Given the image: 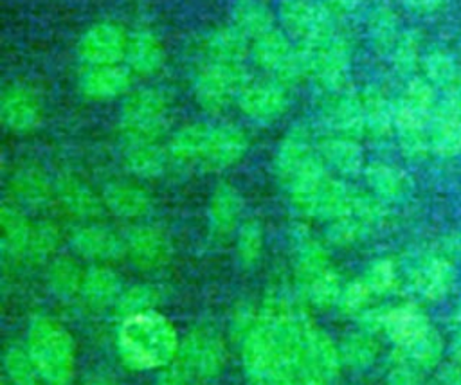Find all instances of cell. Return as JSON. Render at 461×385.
I'll return each instance as SVG.
<instances>
[{
    "label": "cell",
    "mask_w": 461,
    "mask_h": 385,
    "mask_svg": "<svg viewBox=\"0 0 461 385\" xmlns=\"http://www.w3.org/2000/svg\"><path fill=\"white\" fill-rule=\"evenodd\" d=\"M122 362L135 371L167 365L180 351L175 326L158 311L149 309L124 317L117 331Z\"/></svg>",
    "instance_id": "1"
},
{
    "label": "cell",
    "mask_w": 461,
    "mask_h": 385,
    "mask_svg": "<svg viewBox=\"0 0 461 385\" xmlns=\"http://www.w3.org/2000/svg\"><path fill=\"white\" fill-rule=\"evenodd\" d=\"M27 351L45 385H68L74 376L76 349L70 333L52 317L32 320Z\"/></svg>",
    "instance_id": "2"
},
{
    "label": "cell",
    "mask_w": 461,
    "mask_h": 385,
    "mask_svg": "<svg viewBox=\"0 0 461 385\" xmlns=\"http://www.w3.org/2000/svg\"><path fill=\"white\" fill-rule=\"evenodd\" d=\"M436 106L432 85L427 79L412 77L394 104V130L407 157L420 158L430 148L429 126Z\"/></svg>",
    "instance_id": "3"
},
{
    "label": "cell",
    "mask_w": 461,
    "mask_h": 385,
    "mask_svg": "<svg viewBox=\"0 0 461 385\" xmlns=\"http://www.w3.org/2000/svg\"><path fill=\"white\" fill-rule=\"evenodd\" d=\"M169 103L160 90L142 88L122 103L121 133L126 144L157 142L167 128Z\"/></svg>",
    "instance_id": "4"
},
{
    "label": "cell",
    "mask_w": 461,
    "mask_h": 385,
    "mask_svg": "<svg viewBox=\"0 0 461 385\" xmlns=\"http://www.w3.org/2000/svg\"><path fill=\"white\" fill-rule=\"evenodd\" d=\"M250 76L245 65H223L203 61L193 79V90L198 104L207 112H221L230 99L249 85Z\"/></svg>",
    "instance_id": "5"
},
{
    "label": "cell",
    "mask_w": 461,
    "mask_h": 385,
    "mask_svg": "<svg viewBox=\"0 0 461 385\" xmlns=\"http://www.w3.org/2000/svg\"><path fill=\"white\" fill-rule=\"evenodd\" d=\"M252 56L256 63L263 70L270 72L274 81H277L285 88L306 77V68L295 43L286 32L279 29H272L254 40Z\"/></svg>",
    "instance_id": "6"
},
{
    "label": "cell",
    "mask_w": 461,
    "mask_h": 385,
    "mask_svg": "<svg viewBox=\"0 0 461 385\" xmlns=\"http://www.w3.org/2000/svg\"><path fill=\"white\" fill-rule=\"evenodd\" d=\"M277 16L294 43H308L339 31L331 11L317 0H279Z\"/></svg>",
    "instance_id": "7"
},
{
    "label": "cell",
    "mask_w": 461,
    "mask_h": 385,
    "mask_svg": "<svg viewBox=\"0 0 461 385\" xmlns=\"http://www.w3.org/2000/svg\"><path fill=\"white\" fill-rule=\"evenodd\" d=\"M178 354L187 376L211 380L223 369L225 344L214 329L198 326L187 333L184 342H180Z\"/></svg>",
    "instance_id": "8"
},
{
    "label": "cell",
    "mask_w": 461,
    "mask_h": 385,
    "mask_svg": "<svg viewBox=\"0 0 461 385\" xmlns=\"http://www.w3.org/2000/svg\"><path fill=\"white\" fill-rule=\"evenodd\" d=\"M240 338H241V363L249 381L252 385H267L274 369L286 360L277 353L274 338L265 327V324L259 320V315L256 322Z\"/></svg>",
    "instance_id": "9"
},
{
    "label": "cell",
    "mask_w": 461,
    "mask_h": 385,
    "mask_svg": "<svg viewBox=\"0 0 461 385\" xmlns=\"http://www.w3.org/2000/svg\"><path fill=\"white\" fill-rule=\"evenodd\" d=\"M130 36L119 23L99 22L88 27L77 41V58L88 67L115 65L126 58Z\"/></svg>",
    "instance_id": "10"
},
{
    "label": "cell",
    "mask_w": 461,
    "mask_h": 385,
    "mask_svg": "<svg viewBox=\"0 0 461 385\" xmlns=\"http://www.w3.org/2000/svg\"><path fill=\"white\" fill-rule=\"evenodd\" d=\"M430 149L439 157L461 153V88L447 92L429 126Z\"/></svg>",
    "instance_id": "11"
},
{
    "label": "cell",
    "mask_w": 461,
    "mask_h": 385,
    "mask_svg": "<svg viewBox=\"0 0 461 385\" xmlns=\"http://www.w3.org/2000/svg\"><path fill=\"white\" fill-rule=\"evenodd\" d=\"M322 117L335 135L358 139L366 133L360 95L351 85L322 94Z\"/></svg>",
    "instance_id": "12"
},
{
    "label": "cell",
    "mask_w": 461,
    "mask_h": 385,
    "mask_svg": "<svg viewBox=\"0 0 461 385\" xmlns=\"http://www.w3.org/2000/svg\"><path fill=\"white\" fill-rule=\"evenodd\" d=\"M317 157H319V153L313 148L312 135H310L308 128L303 124L294 126L283 137V140L279 142V148L276 151L274 167H276V176L281 182V185H285L288 189L290 184L299 176V173L303 169H306Z\"/></svg>",
    "instance_id": "13"
},
{
    "label": "cell",
    "mask_w": 461,
    "mask_h": 385,
    "mask_svg": "<svg viewBox=\"0 0 461 385\" xmlns=\"http://www.w3.org/2000/svg\"><path fill=\"white\" fill-rule=\"evenodd\" d=\"M236 103L240 110L252 121L270 122L279 119L286 106V88L277 81H249V85L238 94Z\"/></svg>",
    "instance_id": "14"
},
{
    "label": "cell",
    "mask_w": 461,
    "mask_h": 385,
    "mask_svg": "<svg viewBox=\"0 0 461 385\" xmlns=\"http://www.w3.org/2000/svg\"><path fill=\"white\" fill-rule=\"evenodd\" d=\"M0 117L7 130L29 133L41 121V103L32 88L25 85H9L2 92Z\"/></svg>",
    "instance_id": "15"
},
{
    "label": "cell",
    "mask_w": 461,
    "mask_h": 385,
    "mask_svg": "<svg viewBox=\"0 0 461 385\" xmlns=\"http://www.w3.org/2000/svg\"><path fill=\"white\" fill-rule=\"evenodd\" d=\"M126 254L140 270L162 268L173 254L166 232L153 225L133 227L126 237Z\"/></svg>",
    "instance_id": "16"
},
{
    "label": "cell",
    "mask_w": 461,
    "mask_h": 385,
    "mask_svg": "<svg viewBox=\"0 0 461 385\" xmlns=\"http://www.w3.org/2000/svg\"><path fill=\"white\" fill-rule=\"evenodd\" d=\"M249 149L247 135L232 126V124H220L211 128V135L207 140L205 155L202 160V167L209 171L227 169L238 164Z\"/></svg>",
    "instance_id": "17"
},
{
    "label": "cell",
    "mask_w": 461,
    "mask_h": 385,
    "mask_svg": "<svg viewBox=\"0 0 461 385\" xmlns=\"http://www.w3.org/2000/svg\"><path fill=\"white\" fill-rule=\"evenodd\" d=\"M340 367L339 345L312 322L304 333V374H317L330 381L340 374Z\"/></svg>",
    "instance_id": "18"
},
{
    "label": "cell",
    "mask_w": 461,
    "mask_h": 385,
    "mask_svg": "<svg viewBox=\"0 0 461 385\" xmlns=\"http://www.w3.org/2000/svg\"><path fill=\"white\" fill-rule=\"evenodd\" d=\"M74 252L86 259L112 261L126 254V239L101 225H81L70 236Z\"/></svg>",
    "instance_id": "19"
},
{
    "label": "cell",
    "mask_w": 461,
    "mask_h": 385,
    "mask_svg": "<svg viewBox=\"0 0 461 385\" xmlns=\"http://www.w3.org/2000/svg\"><path fill=\"white\" fill-rule=\"evenodd\" d=\"M130 83H131V70L128 67L121 63L97 65V67H88L83 72L79 79V88L86 97L104 101V99H113L124 94Z\"/></svg>",
    "instance_id": "20"
},
{
    "label": "cell",
    "mask_w": 461,
    "mask_h": 385,
    "mask_svg": "<svg viewBox=\"0 0 461 385\" xmlns=\"http://www.w3.org/2000/svg\"><path fill=\"white\" fill-rule=\"evenodd\" d=\"M429 318L414 306H396L387 308L384 331L398 351L409 349L416 340H420L430 329Z\"/></svg>",
    "instance_id": "21"
},
{
    "label": "cell",
    "mask_w": 461,
    "mask_h": 385,
    "mask_svg": "<svg viewBox=\"0 0 461 385\" xmlns=\"http://www.w3.org/2000/svg\"><path fill=\"white\" fill-rule=\"evenodd\" d=\"M252 43L232 25L220 27L209 32L203 40V61L223 63V65H245Z\"/></svg>",
    "instance_id": "22"
},
{
    "label": "cell",
    "mask_w": 461,
    "mask_h": 385,
    "mask_svg": "<svg viewBox=\"0 0 461 385\" xmlns=\"http://www.w3.org/2000/svg\"><path fill=\"white\" fill-rule=\"evenodd\" d=\"M56 196L61 207L79 218V219H94L101 214L103 198H99L83 180L74 175H63L56 180Z\"/></svg>",
    "instance_id": "23"
},
{
    "label": "cell",
    "mask_w": 461,
    "mask_h": 385,
    "mask_svg": "<svg viewBox=\"0 0 461 385\" xmlns=\"http://www.w3.org/2000/svg\"><path fill=\"white\" fill-rule=\"evenodd\" d=\"M317 153L333 171L344 176H355L364 171V151L357 139L342 137V135H330L324 137L319 146Z\"/></svg>",
    "instance_id": "24"
},
{
    "label": "cell",
    "mask_w": 461,
    "mask_h": 385,
    "mask_svg": "<svg viewBox=\"0 0 461 385\" xmlns=\"http://www.w3.org/2000/svg\"><path fill=\"white\" fill-rule=\"evenodd\" d=\"M243 210V200L238 189L230 184H220L209 200V225L212 234L225 237L236 230Z\"/></svg>",
    "instance_id": "25"
},
{
    "label": "cell",
    "mask_w": 461,
    "mask_h": 385,
    "mask_svg": "<svg viewBox=\"0 0 461 385\" xmlns=\"http://www.w3.org/2000/svg\"><path fill=\"white\" fill-rule=\"evenodd\" d=\"M366 182L375 196L384 201H400L412 191L411 176L387 162H371L364 169Z\"/></svg>",
    "instance_id": "26"
},
{
    "label": "cell",
    "mask_w": 461,
    "mask_h": 385,
    "mask_svg": "<svg viewBox=\"0 0 461 385\" xmlns=\"http://www.w3.org/2000/svg\"><path fill=\"white\" fill-rule=\"evenodd\" d=\"M412 286L414 290L429 299L438 300L448 293L456 281L454 266L443 257H427L412 270Z\"/></svg>",
    "instance_id": "27"
},
{
    "label": "cell",
    "mask_w": 461,
    "mask_h": 385,
    "mask_svg": "<svg viewBox=\"0 0 461 385\" xmlns=\"http://www.w3.org/2000/svg\"><path fill=\"white\" fill-rule=\"evenodd\" d=\"M101 198L110 212L124 219H135L144 216L151 205L148 192L130 182H110L103 189Z\"/></svg>",
    "instance_id": "28"
},
{
    "label": "cell",
    "mask_w": 461,
    "mask_h": 385,
    "mask_svg": "<svg viewBox=\"0 0 461 385\" xmlns=\"http://www.w3.org/2000/svg\"><path fill=\"white\" fill-rule=\"evenodd\" d=\"M124 59L131 72H137L140 76H149L162 67L166 59V52H164L162 41L151 31L140 29L130 34Z\"/></svg>",
    "instance_id": "29"
},
{
    "label": "cell",
    "mask_w": 461,
    "mask_h": 385,
    "mask_svg": "<svg viewBox=\"0 0 461 385\" xmlns=\"http://www.w3.org/2000/svg\"><path fill=\"white\" fill-rule=\"evenodd\" d=\"M211 128L212 126L203 122H194L180 128L169 140V158L182 166H202Z\"/></svg>",
    "instance_id": "30"
},
{
    "label": "cell",
    "mask_w": 461,
    "mask_h": 385,
    "mask_svg": "<svg viewBox=\"0 0 461 385\" xmlns=\"http://www.w3.org/2000/svg\"><path fill=\"white\" fill-rule=\"evenodd\" d=\"M11 191L18 201L29 207H40L50 200L56 192V185L41 167L23 166L13 175Z\"/></svg>",
    "instance_id": "31"
},
{
    "label": "cell",
    "mask_w": 461,
    "mask_h": 385,
    "mask_svg": "<svg viewBox=\"0 0 461 385\" xmlns=\"http://www.w3.org/2000/svg\"><path fill=\"white\" fill-rule=\"evenodd\" d=\"M121 293V277L113 270L106 266H94L85 272L81 297L86 306L104 309L117 304Z\"/></svg>",
    "instance_id": "32"
},
{
    "label": "cell",
    "mask_w": 461,
    "mask_h": 385,
    "mask_svg": "<svg viewBox=\"0 0 461 385\" xmlns=\"http://www.w3.org/2000/svg\"><path fill=\"white\" fill-rule=\"evenodd\" d=\"M0 227L4 259L18 261L25 257L32 225L27 221L23 212L18 210L14 205L4 203L0 209Z\"/></svg>",
    "instance_id": "33"
},
{
    "label": "cell",
    "mask_w": 461,
    "mask_h": 385,
    "mask_svg": "<svg viewBox=\"0 0 461 385\" xmlns=\"http://www.w3.org/2000/svg\"><path fill=\"white\" fill-rule=\"evenodd\" d=\"M122 160L131 175L139 178H157L166 171L169 151L158 146V142H135L126 144Z\"/></svg>",
    "instance_id": "34"
},
{
    "label": "cell",
    "mask_w": 461,
    "mask_h": 385,
    "mask_svg": "<svg viewBox=\"0 0 461 385\" xmlns=\"http://www.w3.org/2000/svg\"><path fill=\"white\" fill-rule=\"evenodd\" d=\"M358 95L366 121V133H371L373 137L389 135L394 128V104L376 86H366Z\"/></svg>",
    "instance_id": "35"
},
{
    "label": "cell",
    "mask_w": 461,
    "mask_h": 385,
    "mask_svg": "<svg viewBox=\"0 0 461 385\" xmlns=\"http://www.w3.org/2000/svg\"><path fill=\"white\" fill-rule=\"evenodd\" d=\"M230 25L249 41L258 40L274 27V16L261 0H236L230 11Z\"/></svg>",
    "instance_id": "36"
},
{
    "label": "cell",
    "mask_w": 461,
    "mask_h": 385,
    "mask_svg": "<svg viewBox=\"0 0 461 385\" xmlns=\"http://www.w3.org/2000/svg\"><path fill=\"white\" fill-rule=\"evenodd\" d=\"M328 268H331V263L324 246L312 237H301L295 254V277L299 288L306 286Z\"/></svg>",
    "instance_id": "37"
},
{
    "label": "cell",
    "mask_w": 461,
    "mask_h": 385,
    "mask_svg": "<svg viewBox=\"0 0 461 385\" xmlns=\"http://www.w3.org/2000/svg\"><path fill=\"white\" fill-rule=\"evenodd\" d=\"M367 32L373 47L378 52L391 54L402 34L396 13L389 5H376L367 18Z\"/></svg>",
    "instance_id": "38"
},
{
    "label": "cell",
    "mask_w": 461,
    "mask_h": 385,
    "mask_svg": "<svg viewBox=\"0 0 461 385\" xmlns=\"http://www.w3.org/2000/svg\"><path fill=\"white\" fill-rule=\"evenodd\" d=\"M47 279L50 290L58 297L70 299L76 293H81L85 272L72 257H56L49 266Z\"/></svg>",
    "instance_id": "39"
},
{
    "label": "cell",
    "mask_w": 461,
    "mask_h": 385,
    "mask_svg": "<svg viewBox=\"0 0 461 385\" xmlns=\"http://www.w3.org/2000/svg\"><path fill=\"white\" fill-rule=\"evenodd\" d=\"M339 351H340V358H342L344 365L362 371V369H367L375 362V358L378 354V345L373 340L371 333L362 329V331L348 333L342 338Z\"/></svg>",
    "instance_id": "40"
},
{
    "label": "cell",
    "mask_w": 461,
    "mask_h": 385,
    "mask_svg": "<svg viewBox=\"0 0 461 385\" xmlns=\"http://www.w3.org/2000/svg\"><path fill=\"white\" fill-rule=\"evenodd\" d=\"M425 76L430 85L441 86L445 90L461 88V68L456 59L445 50H432L423 59Z\"/></svg>",
    "instance_id": "41"
},
{
    "label": "cell",
    "mask_w": 461,
    "mask_h": 385,
    "mask_svg": "<svg viewBox=\"0 0 461 385\" xmlns=\"http://www.w3.org/2000/svg\"><path fill=\"white\" fill-rule=\"evenodd\" d=\"M342 290L344 288L340 275L333 266L301 288L303 295L317 308H330L333 304H339Z\"/></svg>",
    "instance_id": "42"
},
{
    "label": "cell",
    "mask_w": 461,
    "mask_h": 385,
    "mask_svg": "<svg viewBox=\"0 0 461 385\" xmlns=\"http://www.w3.org/2000/svg\"><path fill=\"white\" fill-rule=\"evenodd\" d=\"M373 228L362 221L351 210H344L340 216L328 221L326 236L337 246H349L357 241H362Z\"/></svg>",
    "instance_id": "43"
},
{
    "label": "cell",
    "mask_w": 461,
    "mask_h": 385,
    "mask_svg": "<svg viewBox=\"0 0 461 385\" xmlns=\"http://www.w3.org/2000/svg\"><path fill=\"white\" fill-rule=\"evenodd\" d=\"M4 367L11 385H45L27 349L9 347L4 354Z\"/></svg>",
    "instance_id": "44"
},
{
    "label": "cell",
    "mask_w": 461,
    "mask_h": 385,
    "mask_svg": "<svg viewBox=\"0 0 461 385\" xmlns=\"http://www.w3.org/2000/svg\"><path fill=\"white\" fill-rule=\"evenodd\" d=\"M59 230L52 221H40L32 225L25 257L32 263L47 261L58 248Z\"/></svg>",
    "instance_id": "45"
},
{
    "label": "cell",
    "mask_w": 461,
    "mask_h": 385,
    "mask_svg": "<svg viewBox=\"0 0 461 385\" xmlns=\"http://www.w3.org/2000/svg\"><path fill=\"white\" fill-rule=\"evenodd\" d=\"M443 353V342L441 336L436 333L434 327H430L420 340H416L409 349L400 351L403 358L412 362L416 367L430 369L438 365Z\"/></svg>",
    "instance_id": "46"
},
{
    "label": "cell",
    "mask_w": 461,
    "mask_h": 385,
    "mask_svg": "<svg viewBox=\"0 0 461 385\" xmlns=\"http://www.w3.org/2000/svg\"><path fill=\"white\" fill-rule=\"evenodd\" d=\"M263 252V228L256 219H249L238 228L236 254L243 266H252L258 263Z\"/></svg>",
    "instance_id": "47"
},
{
    "label": "cell",
    "mask_w": 461,
    "mask_h": 385,
    "mask_svg": "<svg viewBox=\"0 0 461 385\" xmlns=\"http://www.w3.org/2000/svg\"><path fill=\"white\" fill-rule=\"evenodd\" d=\"M160 300V293L148 284H135L121 293L117 300V309L122 317H130L135 313L149 311Z\"/></svg>",
    "instance_id": "48"
},
{
    "label": "cell",
    "mask_w": 461,
    "mask_h": 385,
    "mask_svg": "<svg viewBox=\"0 0 461 385\" xmlns=\"http://www.w3.org/2000/svg\"><path fill=\"white\" fill-rule=\"evenodd\" d=\"M420 59V36L414 31H403L391 50L393 67L402 74H411Z\"/></svg>",
    "instance_id": "49"
},
{
    "label": "cell",
    "mask_w": 461,
    "mask_h": 385,
    "mask_svg": "<svg viewBox=\"0 0 461 385\" xmlns=\"http://www.w3.org/2000/svg\"><path fill=\"white\" fill-rule=\"evenodd\" d=\"M373 295L375 293L371 291V288L364 277L355 279L348 286H344L340 300H339V308L348 315H357V313L360 315L367 309V304Z\"/></svg>",
    "instance_id": "50"
},
{
    "label": "cell",
    "mask_w": 461,
    "mask_h": 385,
    "mask_svg": "<svg viewBox=\"0 0 461 385\" xmlns=\"http://www.w3.org/2000/svg\"><path fill=\"white\" fill-rule=\"evenodd\" d=\"M364 279L375 295L387 293L389 290H393V286L396 282V272H394L393 261L380 259V261L373 263L369 266L367 273L364 275Z\"/></svg>",
    "instance_id": "51"
},
{
    "label": "cell",
    "mask_w": 461,
    "mask_h": 385,
    "mask_svg": "<svg viewBox=\"0 0 461 385\" xmlns=\"http://www.w3.org/2000/svg\"><path fill=\"white\" fill-rule=\"evenodd\" d=\"M387 385H421L416 365L402 356L387 372Z\"/></svg>",
    "instance_id": "52"
},
{
    "label": "cell",
    "mask_w": 461,
    "mask_h": 385,
    "mask_svg": "<svg viewBox=\"0 0 461 385\" xmlns=\"http://www.w3.org/2000/svg\"><path fill=\"white\" fill-rule=\"evenodd\" d=\"M155 385H187V372L182 367L166 369L158 374Z\"/></svg>",
    "instance_id": "53"
},
{
    "label": "cell",
    "mask_w": 461,
    "mask_h": 385,
    "mask_svg": "<svg viewBox=\"0 0 461 385\" xmlns=\"http://www.w3.org/2000/svg\"><path fill=\"white\" fill-rule=\"evenodd\" d=\"M402 2L409 11L418 13V14L434 13L445 4V0H402Z\"/></svg>",
    "instance_id": "54"
},
{
    "label": "cell",
    "mask_w": 461,
    "mask_h": 385,
    "mask_svg": "<svg viewBox=\"0 0 461 385\" xmlns=\"http://www.w3.org/2000/svg\"><path fill=\"white\" fill-rule=\"evenodd\" d=\"M441 383L443 385H461V363L457 365H447L441 374Z\"/></svg>",
    "instance_id": "55"
},
{
    "label": "cell",
    "mask_w": 461,
    "mask_h": 385,
    "mask_svg": "<svg viewBox=\"0 0 461 385\" xmlns=\"http://www.w3.org/2000/svg\"><path fill=\"white\" fill-rule=\"evenodd\" d=\"M337 9H342V11H353L357 9L364 0H330Z\"/></svg>",
    "instance_id": "56"
},
{
    "label": "cell",
    "mask_w": 461,
    "mask_h": 385,
    "mask_svg": "<svg viewBox=\"0 0 461 385\" xmlns=\"http://www.w3.org/2000/svg\"><path fill=\"white\" fill-rule=\"evenodd\" d=\"M299 385H330V381L324 380L322 376H317V374H304V376H301Z\"/></svg>",
    "instance_id": "57"
},
{
    "label": "cell",
    "mask_w": 461,
    "mask_h": 385,
    "mask_svg": "<svg viewBox=\"0 0 461 385\" xmlns=\"http://www.w3.org/2000/svg\"><path fill=\"white\" fill-rule=\"evenodd\" d=\"M450 351H452V356L456 358L457 363H461V331H457L452 338V344H450Z\"/></svg>",
    "instance_id": "58"
},
{
    "label": "cell",
    "mask_w": 461,
    "mask_h": 385,
    "mask_svg": "<svg viewBox=\"0 0 461 385\" xmlns=\"http://www.w3.org/2000/svg\"><path fill=\"white\" fill-rule=\"evenodd\" d=\"M83 385H117V381H113L112 378H108V376H94V378H90L88 381H85Z\"/></svg>",
    "instance_id": "59"
},
{
    "label": "cell",
    "mask_w": 461,
    "mask_h": 385,
    "mask_svg": "<svg viewBox=\"0 0 461 385\" xmlns=\"http://www.w3.org/2000/svg\"><path fill=\"white\" fill-rule=\"evenodd\" d=\"M459 317H461V304H459Z\"/></svg>",
    "instance_id": "60"
}]
</instances>
